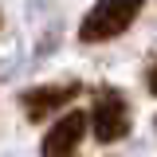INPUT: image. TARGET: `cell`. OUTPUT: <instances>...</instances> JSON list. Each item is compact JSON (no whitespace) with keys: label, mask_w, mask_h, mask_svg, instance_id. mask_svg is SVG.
I'll return each instance as SVG.
<instances>
[{"label":"cell","mask_w":157,"mask_h":157,"mask_svg":"<svg viewBox=\"0 0 157 157\" xmlns=\"http://www.w3.org/2000/svg\"><path fill=\"white\" fill-rule=\"evenodd\" d=\"M149 90L157 94V63H153V71H149Z\"/></svg>","instance_id":"5"},{"label":"cell","mask_w":157,"mask_h":157,"mask_svg":"<svg viewBox=\"0 0 157 157\" xmlns=\"http://www.w3.org/2000/svg\"><path fill=\"white\" fill-rule=\"evenodd\" d=\"M86 126H94V137L98 141H122L130 134V102L122 98V90L114 86H102L94 94V106H90V118Z\"/></svg>","instance_id":"2"},{"label":"cell","mask_w":157,"mask_h":157,"mask_svg":"<svg viewBox=\"0 0 157 157\" xmlns=\"http://www.w3.org/2000/svg\"><path fill=\"white\" fill-rule=\"evenodd\" d=\"M145 0H98L94 8L82 16L78 24V39L82 43H106V39H118L137 16H141Z\"/></svg>","instance_id":"1"},{"label":"cell","mask_w":157,"mask_h":157,"mask_svg":"<svg viewBox=\"0 0 157 157\" xmlns=\"http://www.w3.org/2000/svg\"><path fill=\"white\" fill-rule=\"evenodd\" d=\"M153 126H157V118H153Z\"/></svg>","instance_id":"6"},{"label":"cell","mask_w":157,"mask_h":157,"mask_svg":"<svg viewBox=\"0 0 157 157\" xmlns=\"http://www.w3.org/2000/svg\"><path fill=\"white\" fill-rule=\"evenodd\" d=\"M78 90H82V86H78L75 78H71V82L32 86V90H24V94H20V106H24V114L32 118V122H43V118L55 114V110H67V102H71Z\"/></svg>","instance_id":"3"},{"label":"cell","mask_w":157,"mask_h":157,"mask_svg":"<svg viewBox=\"0 0 157 157\" xmlns=\"http://www.w3.org/2000/svg\"><path fill=\"white\" fill-rule=\"evenodd\" d=\"M82 137H86V114L82 110H67L43 134V157H75Z\"/></svg>","instance_id":"4"}]
</instances>
